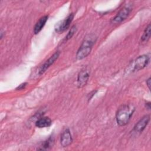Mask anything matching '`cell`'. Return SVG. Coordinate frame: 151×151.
I'll return each mask as SVG.
<instances>
[{
	"mask_svg": "<svg viewBox=\"0 0 151 151\" xmlns=\"http://www.w3.org/2000/svg\"><path fill=\"white\" fill-rule=\"evenodd\" d=\"M51 124V120L48 117H42L38 119L35 123V126L39 128L48 127Z\"/></svg>",
	"mask_w": 151,
	"mask_h": 151,
	"instance_id": "obj_11",
	"label": "cell"
},
{
	"mask_svg": "<svg viewBox=\"0 0 151 151\" xmlns=\"http://www.w3.org/2000/svg\"><path fill=\"white\" fill-rule=\"evenodd\" d=\"M53 143H54V139L52 137H50L47 140L44 141L42 143V144L41 145V146H40V147L37 149L38 150H48L52 146Z\"/></svg>",
	"mask_w": 151,
	"mask_h": 151,
	"instance_id": "obj_12",
	"label": "cell"
},
{
	"mask_svg": "<svg viewBox=\"0 0 151 151\" xmlns=\"http://www.w3.org/2000/svg\"><path fill=\"white\" fill-rule=\"evenodd\" d=\"M150 37V24H149L148 26L146 28L143 35L141 37V40L142 41H147Z\"/></svg>",
	"mask_w": 151,
	"mask_h": 151,
	"instance_id": "obj_13",
	"label": "cell"
},
{
	"mask_svg": "<svg viewBox=\"0 0 151 151\" xmlns=\"http://www.w3.org/2000/svg\"><path fill=\"white\" fill-rule=\"evenodd\" d=\"M47 19H48V16L45 15V16L41 17L37 21V22L36 23V24L34 27V32L35 34H38L41 31V29H42V28L45 25Z\"/></svg>",
	"mask_w": 151,
	"mask_h": 151,
	"instance_id": "obj_10",
	"label": "cell"
},
{
	"mask_svg": "<svg viewBox=\"0 0 151 151\" xmlns=\"http://www.w3.org/2000/svg\"><path fill=\"white\" fill-rule=\"evenodd\" d=\"M146 84L149 87V89H150V78H149L147 80H146Z\"/></svg>",
	"mask_w": 151,
	"mask_h": 151,
	"instance_id": "obj_16",
	"label": "cell"
},
{
	"mask_svg": "<svg viewBox=\"0 0 151 151\" xmlns=\"http://www.w3.org/2000/svg\"><path fill=\"white\" fill-rule=\"evenodd\" d=\"M73 18L74 14L72 13L70 14L65 19L57 23L55 27V31L57 32H61L66 30L69 27L71 22L73 19Z\"/></svg>",
	"mask_w": 151,
	"mask_h": 151,
	"instance_id": "obj_4",
	"label": "cell"
},
{
	"mask_svg": "<svg viewBox=\"0 0 151 151\" xmlns=\"http://www.w3.org/2000/svg\"><path fill=\"white\" fill-rule=\"evenodd\" d=\"M60 55L59 51H56L52 56H51L44 63V64L41 67L40 70L39 71L40 74H42L50 67L51 65H52L55 60L58 58Z\"/></svg>",
	"mask_w": 151,
	"mask_h": 151,
	"instance_id": "obj_6",
	"label": "cell"
},
{
	"mask_svg": "<svg viewBox=\"0 0 151 151\" xmlns=\"http://www.w3.org/2000/svg\"><path fill=\"white\" fill-rule=\"evenodd\" d=\"M73 139L71 133L68 129H66L61 134V145L63 147L68 146L72 143Z\"/></svg>",
	"mask_w": 151,
	"mask_h": 151,
	"instance_id": "obj_9",
	"label": "cell"
},
{
	"mask_svg": "<svg viewBox=\"0 0 151 151\" xmlns=\"http://www.w3.org/2000/svg\"><path fill=\"white\" fill-rule=\"evenodd\" d=\"M27 83H22V84H20L16 89H17V90H22V89H24V88L25 87V86H27Z\"/></svg>",
	"mask_w": 151,
	"mask_h": 151,
	"instance_id": "obj_15",
	"label": "cell"
},
{
	"mask_svg": "<svg viewBox=\"0 0 151 151\" xmlns=\"http://www.w3.org/2000/svg\"><path fill=\"white\" fill-rule=\"evenodd\" d=\"M150 120V116L149 115H146L143 116L140 120L135 124L133 128V130L136 132H142L146 126L147 125Z\"/></svg>",
	"mask_w": 151,
	"mask_h": 151,
	"instance_id": "obj_8",
	"label": "cell"
},
{
	"mask_svg": "<svg viewBox=\"0 0 151 151\" xmlns=\"http://www.w3.org/2000/svg\"><path fill=\"white\" fill-rule=\"evenodd\" d=\"M132 10L131 7L128 5L123 8L117 14V15L112 19L111 22L113 24H119L124 21L129 15Z\"/></svg>",
	"mask_w": 151,
	"mask_h": 151,
	"instance_id": "obj_3",
	"label": "cell"
},
{
	"mask_svg": "<svg viewBox=\"0 0 151 151\" xmlns=\"http://www.w3.org/2000/svg\"><path fill=\"white\" fill-rule=\"evenodd\" d=\"M96 41V37L94 35H89L86 37L79 49L77 51L76 54V58L77 60H82L86 58L90 53L93 45Z\"/></svg>",
	"mask_w": 151,
	"mask_h": 151,
	"instance_id": "obj_2",
	"label": "cell"
},
{
	"mask_svg": "<svg viewBox=\"0 0 151 151\" xmlns=\"http://www.w3.org/2000/svg\"><path fill=\"white\" fill-rule=\"evenodd\" d=\"M89 78V73L86 69H83L80 71L78 75L77 84L78 88H81L86 86Z\"/></svg>",
	"mask_w": 151,
	"mask_h": 151,
	"instance_id": "obj_7",
	"label": "cell"
},
{
	"mask_svg": "<svg viewBox=\"0 0 151 151\" xmlns=\"http://www.w3.org/2000/svg\"><path fill=\"white\" fill-rule=\"evenodd\" d=\"M76 30H77L76 27L75 25L73 26V27H71V29L70 30V31L68 32V34H67V36L65 37V39H64V41H67V40H68L69 39H70V38L73 36V35L74 34V33L76 32Z\"/></svg>",
	"mask_w": 151,
	"mask_h": 151,
	"instance_id": "obj_14",
	"label": "cell"
},
{
	"mask_svg": "<svg viewBox=\"0 0 151 151\" xmlns=\"http://www.w3.org/2000/svg\"><path fill=\"white\" fill-rule=\"evenodd\" d=\"M135 110V107L132 104L122 106L116 113V122L120 126L127 124Z\"/></svg>",
	"mask_w": 151,
	"mask_h": 151,
	"instance_id": "obj_1",
	"label": "cell"
},
{
	"mask_svg": "<svg viewBox=\"0 0 151 151\" xmlns=\"http://www.w3.org/2000/svg\"><path fill=\"white\" fill-rule=\"evenodd\" d=\"M149 57L147 55H142L138 57L135 61L134 64V71H139L144 68L149 63Z\"/></svg>",
	"mask_w": 151,
	"mask_h": 151,
	"instance_id": "obj_5",
	"label": "cell"
}]
</instances>
